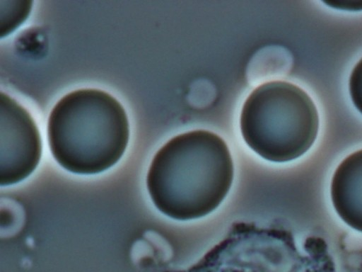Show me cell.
I'll list each match as a JSON object with an SVG mask.
<instances>
[{
  "instance_id": "1",
  "label": "cell",
  "mask_w": 362,
  "mask_h": 272,
  "mask_svg": "<svg viewBox=\"0 0 362 272\" xmlns=\"http://www.w3.org/2000/svg\"><path fill=\"white\" fill-rule=\"evenodd\" d=\"M233 175L224 140L214 132L197 130L174 137L156 152L146 186L159 211L187 221L216 210L227 196Z\"/></svg>"
},
{
  "instance_id": "2",
  "label": "cell",
  "mask_w": 362,
  "mask_h": 272,
  "mask_svg": "<svg viewBox=\"0 0 362 272\" xmlns=\"http://www.w3.org/2000/svg\"><path fill=\"white\" fill-rule=\"evenodd\" d=\"M129 125L112 96L82 89L62 98L50 112L47 139L54 159L71 173L90 175L114 166L128 144Z\"/></svg>"
},
{
  "instance_id": "3",
  "label": "cell",
  "mask_w": 362,
  "mask_h": 272,
  "mask_svg": "<svg viewBox=\"0 0 362 272\" xmlns=\"http://www.w3.org/2000/svg\"><path fill=\"white\" fill-rule=\"evenodd\" d=\"M240 125L246 144L268 161L298 158L313 144L318 132L315 105L300 87L273 81L257 87L245 101Z\"/></svg>"
},
{
  "instance_id": "4",
  "label": "cell",
  "mask_w": 362,
  "mask_h": 272,
  "mask_svg": "<svg viewBox=\"0 0 362 272\" xmlns=\"http://www.w3.org/2000/svg\"><path fill=\"white\" fill-rule=\"evenodd\" d=\"M0 184L7 186L29 176L38 165L42 142L30 113L8 95L0 94Z\"/></svg>"
},
{
  "instance_id": "5",
  "label": "cell",
  "mask_w": 362,
  "mask_h": 272,
  "mask_svg": "<svg viewBox=\"0 0 362 272\" xmlns=\"http://www.w3.org/2000/svg\"><path fill=\"white\" fill-rule=\"evenodd\" d=\"M330 196L339 217L362 232V149L346 157L331 181Z\"/></svg>"
},
{
  "instance_id": "6",
  "label": "cell",
  "mask_w": 362,
  "mask_h": 272,
  "mask_svg": "<svg viewBox=\"0 0 362 272\" xmlns=\"http://www.w3.org/2000/svg\"><path fill=\"white\" fill-rule=\"evenodd\" d=\"M32 1L0 0V37L9 35L28 17Z\"/></svg>"
},
{
  "instance_id": "7",
  "label": "cell",
  "mask_w": 362,
  "mask_h": 272,
  "mask_svg": "<svg viewBox=\"0 0 362 272\" xmlns=\"http://www.w3.org/2000/svg\"><path fill=\"white\" fill-rule=\"evenodd\" d=\"M349 91L355 106L362 113V59L351 72L349 80Z\"/></svg>"
},
{
  "instance_id": "8",
  "label": "cell",
  "mask_w": 362,
  "mask_h": 272,
  "mask_svg": "<svg viewBox=\"0 0 362 272\" xmlns=\"http://www.w3.org/2000/svg\"><path fill=\"white\" fill-rule=\"evenodd\" d=\"M323 2L337 9L348 11L362 10V0H325Z\"/></svg>"
}]
</instances>
